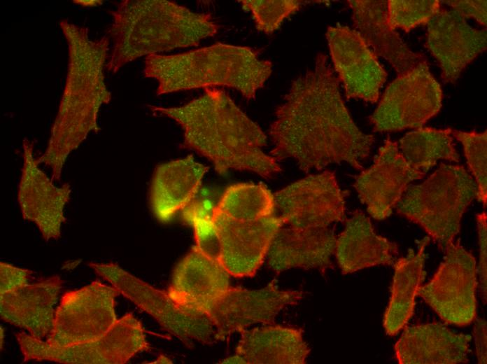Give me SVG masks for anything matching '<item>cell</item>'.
<instances>
[{
  "label": "cell",
  "instance_id": "cell-4",
  "mask_svg": "<svg viewBox=\"0 0 487 364\" xmlns=\"http://www.w3.org/2000/svg\"><path fill=\"white\" fill-rule=\"evenodd\" d=\"M111 13L107 34L113 45L106 69L113 74L142 56L197 46L218 31L209 14L166 0H123Z\"/></svg>",
  "mask_w": 487,
  "mask_h": 364
},
{
  "label": "cell",
  "instance_id": "cell-15",
  "mask_svg": "<svg viewBox=\"0 0 487 364\" xmlns=\"http://www.w3.org/2000/svg\"><path fill=\"white\" fill-rule=\"evenodd\" d=\"M326 38L346 97L376 103L387 73L375 53L358 31L347 26H330Z\"/></svg>",
  "mask_w": 487,
  "mask_h": 364
},
{
  "label": "cell",
  "instance_id": "cell-2",
  "mask_svg": "<svg viewBox=\"0 0 487 364\" xmlns=\"http://www.w3.org/2000/svg\"><path fill=\"white\" fill-rule=\"evenodd\" d=\"M148 107L155 116L175 120L183 130V147L206 158L220 174L248 171L270 178L281 171L263 150L264 132L223 90L205 88L203 95L181 106Z\"/></svg>",
  "mask_w": 487,
  "mask_h": 364
},
{
  "label": "cell",
  "instance_id": "cell-38",
  "mask_svg": "<svg viewBox=\"0 0 487 364\" xmlns=\"http://www.w3.org/2000/svg\"><path fill=\"white\" fill-rule=\"evenodd\" d=\"M221 363H244L243 360L236 354H234V356H232L229 358H227L226 359L223 360Z\"/></svg>",
  "mask_w": 487,
  "mask_h": 364
},
{
  "label": "cell",
  "instance_id": "cell-39",
  "mask_svg": "<svg viewBox=\"0 0 487 364\" xmlns=\"http://www.w3.org/2000/svg\"><path fill=\"white\" fill-rule=\"evenodd\" d=\"M171 360L164 356L160 355L159 358L151 363H171Z\"/></svg>",
  "mask_w": 487,
  "mask_h": 364
},
{
  "label": "cell",
  "instance_id": "cell-19",
  "mask_svg": "<svg viewBox=\"0 0 487 364\" xmlns=\"http://www.w3.org/2000/svg\"><path fill=\"white\" fill-rule=\"evenodd\" d=\"M230 276L218 258L195 246L176 265L167 292L181 306L203 313L230 288Z\"/></svg>",
  "mask_w": 487,
  "mask_h": 364
},
{
  "label": "cell",
  "instance_id": "cell-7",
  "mask_svg": "<svg viewBox=\"0 0 487 364\" xmlns=\"http://www.w3.org/2000/svg\"><path fill=\"white\" fill-rule=\"evenodd\" d=\"M88 265L120 294L188 347L193 346L194 341L203 344L217 342L214 327L204 314L181 306L167 292L154 288L115 263L91 262Z\"/></svg>",
  "mask_w": 487,
  "mask_h": 364
},
{
  "label": "cell",
  "instance_id": "cell-13",
  "mask_svg": "<svg viewBox=\"0 0 487 364\" xmlns=\"http://www.w3.org/2000/svg\"><path fill=\"white\" fill-rule=\"evenodd\" d=\"M274 196L283 225L324 228L346 220V194L332 172L310 174L279 190Z\"/></svg>",
  "mask_w": 487,
  "mask_h": 364
},
{
  "label": "cell",
  "instance_id": "cell-11",
  "mask_svg": "<svg viewBox=\"0 0 487 364\" xmlns=\"http://www.w3.org/2000/svg\"><path fill=\"white\" fill-rule=\"evenodd\" d=\"M120 294L113 286L95 281L62 298L45 342L57 347L96 340L104 335L118 320L115 299Z\"/></svg>",
  "mask_w": 487,
  "mask_h": 364
},
{
  "label": "cell",
  "instance_id": "cell-28",
  "mask_svg": "<svg viewBox=\"0 0 487 364\" xmlns=\"http://www.w3.org/2000/svg\"><path fill=\"white\" fill-rule=\"evenodd\" d=\"M397 146L407 162L424 173L439 160L460 162L451 128H416L404 134Z\"/></svg>",
  "mask_w": 487,
  "mask_h": 364
},
{
  "label": "cell",
  "instance_id": "cell-20",
  "mask_svg": "<svg viewBox=\"0 0 487 364\" xmlns=\"http://www.w3.org/2000/svg\"><path fill=\"white\" fill-rule=\"evenodd\" d=\"M336 241L332 227L298 228L283 225L268 251V265L276 273L294 268L324 272L332 266Z\"/></svg>",
  "mask_w": 487,
  "mask_h": 364
},
{
  "label": "cell",
  "instance_id": "cell-22",
  "mask_svg": "<svg viewBox=\"0 0 487 364\" xmlns=\"http://www.w3.org/2000/svg\"><path fill=\"white\" fill-rule=\"evenodd\" d=\"M62 286V281L56 275L0 295L1 318L35 338H47Z\"/></svg>",
  "mask_w": 487,
  "mask_h": 364
},
{
  "label": "cell",
  "instance_id": "cell-36",
  "mask_svg": "<svg viewBox=\"0 0 487 364\" xmlns=\"http://www.w3.org/2000/svg\"><path fill=\"white\" fill-rule=\"evenodd\" d=\"M476 354L479 363L486 364V321L483 318L477 320L474 328Z\"/></svg>",
  "mask_w": 487,
  "mask_h": 364
},
{
  "label": "cell",
  "instance_id": "cell-25",
  "mask_svg": "<svg viewBox=\"0 0 487 364\" xmlns=\"http://www.w3.org/2000/svg\"><path fill=\"white\" fill-rule=\"evenodd\" d=\"M336 258L343 274L377 265H392L397 260L395 242L379 235L371 220L355 210L346 219L345 227L337 237Z\"/></svg>",
  "mask_w": 487,
  "mask_h": 364
},
{
  "label": "cell",
  "instance_id": "cell-27",
  "mask_svg": "<svg viewBox=\"0 0 487 364\" xmlns=\"http://www.w3.org/2000/svg\"><path fill=\"white\" fill-rule=\"evenodd\" d=\"M429 242L430 237L423 238L418 244L417 252L409 249L406 257L396 260L394 263L391 295L383 321L388 335L397 334L413 314L415 299L425 275V251Z\"/></svg>",
  "mask_w": 487,
  "mask_h": 364
},
{
  "label": "cell",
  "instance_id": "cell-35",
  "mask_svg": "<svg viewBox=\"0 0 487 364\" xmlns=\"http://www.w3.org/2000/svg\"><path fill=\"white\" fill-rule=\"evenodd\" d=\"M460 16L474 18L483 26H486L487 13L486 0L481 1H443Z\"/></svg>",
  "mask_w": 487,
  "mask_h": 364
},
{
  "label": "cell",
  "instance_id": "cell-37",
  "mask_svg": "<svg viewBox=\"0 0 487 364\" xmlns=\"http://www.w3.org/2000/svg\"><path fill=\"white\" fill-rule=\"evenodd\" d=\"M73 2L83 7L89 8L101 5L104 1L102 0H74Z\"/></svg>",
  "mask_w": 487,
  "mask_h": 364
},
{
  "label": "cell",
  "instance_id": "cell-16",
  "mask_svg": "<svg viewBox=\"0 0 487 364\" xmlns=\"http://www.w3.org/2000/svg\"><path fill=\"white\" fill-rule=\"evenodd\" d=\"M425 174L412 167L399 150L397 142L388 137L372 165L355 177L353 186L368 214L381 220L392 214L410 183Z\"/></svg>",
  "mask_w": 487,
  "mask_h": 364
},
{
  "label": "cell",
  "instance_id": "cell-33",
  "mask_svg": "<svg viewBox=\"0 0 487 364\" xmlns=\"http://www.w3.org/2000/svg\"><path fill=\"white\" fill-rule=\"evenodd\" d=\"M477 223L479 246V260L477 272L479 278V287L484 304L486 303L487 295V236L486 213L477 214Z\"/></svg>",
  "mask_w": 487,
  "mask_h": 364
},
{
  "label": "cell",
  "instance_id": "cell-1",
  "mask_svg": "<svg viewBox=\"0 0 487 364\" xmlns=\"http://www.w3.org/2000/svg\"><path fill=\"white\" fill-rule=\"evenodd\" d=\"M269 134L270 155L278 162L291 160L305 173L342 162L361 170L374 142L353 122L339 79L322 52L312 68L292 81Z\"/></svg>",
  "mask_w": 487,
  "mask_h": 364
},
{
  "label": "cell",
  "instance_id": "cell-31",
  "mask_svg": "<svg viewBox=\"0 0 487 364\" xmlns=\"http://www.w3.org/2000/svg\"><path fill=\"white\" fill-rule=\"evenodd\" d=\"M387 7L390 29L400 28L405 32L427 24L442 9L437 0H389Z\"/></svg>",
  "mask_w": 487,
  "mask_h": 364
},
{
  "label": "cell",
  "instance_id": "cell-18",
  "mask_svg": "<svg viewBox=\"0 0 487 364\" xmlns=\"http://www.w3.org/2000/svg\"><path fill=\"white\" fill-rule=\"evenodd\" d=\"M427 25L425 46L438 61L443 80L455 83L467 66L486 50V29L473 28L455 10L443 8Z\"/></svg>",
  "mask_w": 487,
  "mask_h": 364
},
{
  "label": "cell",
  "instance_id": "cell-12",
  "mask_svg": "<svg viewBox=\"0 0 487 364\" xmlns=\"http://www.w3.org/2000/svg\"><path fill=\"white\" fill-rule=\"evenodd\" d=\"M305 295L303 290L280 289L275 280L256 290L230 286L203 313L213 326L218 342L255 324L274 323L282 309L297 304Z\"/></svg>",
  "mask_w": 487,
  "mask_h": 364
},
{
  "label": "cell",
  "instance_id": "cell-8",
  "mask_svg": "<svg viewBox=\"0 0 487 364\" xmlns=\"http://www.w3.org/2000/svg\"><path fill=\"white\" fill-rule=\"evenodd\" d=\"M24 361L50 360L72 364H123L136 354L150 351L141 322L132 314L118 319L102 337L57 347L24 332L15 334Z\"/></svg>",
  "mask_w": 487,
  "mask_h": 364
},
{
  "label": "cell",
  "instance_id": "cell-29",
  "mask_svg": "<svg viewBox=\"0 0 487 364\" xmlns=\"http://www.w3.org/2000/svg\"><path fill=\"white\" fill-rule=\"evenodd\" d=\"M216 209L234 219L253 220L274 216L276 204L264 185L239 183L226 188Z\"/></svg>",
  "mask_w": 487,
  "mask_h": 364
},
{
  "label": "cell",
  "instance_id": "cell-40",
  "mask_svg": "<svg viewBox=\"0 0 487 364\" xmlns=\"http://www.w3.org/2000/svg\"><path fill=\"white\" fill-rule=\"evenodd\" d=\"M1 349H2L3 341V330L1 328Z\"/></svg>",
  "mask_w": 487,
  "mask_h": 364
},
{
  "label": "cell",
  "instance_id": "cell-9",
  "mask_svg": "<svg viewBox=\"0 0 487 364\" xmlns=\"http://www.w3.org/2000/svg\"><path fill=\"white\" fill-rule=\"evenodd\" d=\"M442 90L427 61L397 76L369 117L374 132L418 128L441 109Z\"/></svg>",
  "mask_w": 487,
  "mask_h": 364
},
{
  "label": "cell",
  "instance_id": "cell-17",
  "mask_svg": "<svg viewBox=\"0 0 487 364\" xmlns=\"http://www.w3.org/2000/svg\"><path fill=\"white\" fill-rule=\"evenodd\" d=\"M34 142L22 141L23 164L18 186L17 200L22 217L34 223L45 241L57 239L66 219L64 209L70 200L68 183L56 186L39 167L34 155Z\"/></svg>",
  "mask_w": 487,
  "mask_h": 364
},
{
  "label": "cell",
  "instance_id": "cell-34",
  "mask_svg": "<svg viewBox=\"0 0 487 364\" xmlns=\"http://www.w3.org/2000/svg\"><path fill=\"white\" fill-rule=\"evenodd\" d=\"M31 271L0 262V295L28 284Z\"/></svg>",
  "mask_w": 487,
  "mask_h": 364
},
{
  "label": "cell",
  "instance_id": "cell-6",
  "mask_svg": "<svg viewBox=\"0 0 487 364\" xmlns=\"http://www.w3.org/2000/svg\"><path fill=\"white\" fill-rule=\"evenodd\" d=\"M477 193L476 183L463 166L441 163L423 183L409 186L395 208L444 251L460 232L463 216Z\"/></svg>",
  "mask_w": 487,
  "mask_h": 364
},
{
  "label": "cell",
  "instance_id": "cell-23",
  "mask_svg": "<svg viewBox=\"0 0 487 364\" xmlns=\"http://www.w3.org/2000/svg\"><path fill=\"white\" fill-rule=\"evenodd\" d=\"M470 341L437 323L408 327L395 344V358L401 364L464 363Z\"/></svg>",
  "mask_w": 487,
  "mask_h": 364
},
{
  "label": "cell",
  "instance_id": "cell-10",
  "mask_svg": "<svg viewBox=\"0 0 487 364\" xmlns=\"http://www.w3.org/2000/svg\"><path fill=\"white\" fill-rule=\"evenodd\" d=\"M430 281L418 295L445 322L458 326L470 324L477 316V267L474 257L460 240L451 242Z\"/></svg>",
  "mask_w": 487,
  "mask_h": 364
},
{
  "label": "cell",
  "instance_id": "cell-32",
  "mask_svg": "<svg viewBox=\"0 0 487 364\" xmlns=\"http://www.w3.org/2000/svg\"><path fill=\"white\" fill-rule=\"evenodd\" d=\"M242 8L252 13L256 29L267 34L276 30L283 20L298 10L304 1L295 0H243Z\"/></svg>",
  "mask_w": 487,
  "mask_h": 364
},
{
  "label": "cell",
  "instance_id": "cell-26",
  "mask_svg": "<svg viewBox=\"0 0 487 364\" xmlns=\"http://www.w3.org/2000/svg\"><path fill=\"white\" fill-rule=\"evenodd\" d=\"M309 354L301 328L274 323L242 331L235 351L248 364H304Z\"/></svg>",
  "mask_w": 487,
  "mask_h": 364
},
{
  "label": "cell",
  "instance_id": "cell-14",
  "mask_svg": "<svg viewBox=\"0 0 487 364\" xmlns=\"http://www.w3.org/2000/svg\"><path fill=\"white\" fill-rule=\"evenodd\" d=\"M213 223L219 244V260L230 276L238 278L255 274L283 225L280 216L275 215L243 220L216 209Z\"/></svg>",
  "mask_w": 487,
  "mask_h": 364
},
{
  "label": "cell",
  "instance_id": "cell-3",
  "mask_svg": "<svg viewBox=\"0 0 487 364\" xmlns=\"http://www.w3.org/2000/svg\"><path fill=\"white\" fill-rule=\"evenodd\" d=\"M59 27L68 45V68L58 111L51 127L48 145L38 158L51 170L52 181H59L69 155L91 132L98 133V113L111 100L105 83L104 66L110 38L92 40L89 29L66 19Z\"/></svg>",
  "mask_w": 487,
  "mask_h": 364
},
{
  "label": "cell",
  "instance_id": "cell-21",
  "mask_svg": "<svg viewBox=\"0 0 487 364\" xmlns=\"http://www.w3.org/2000/svg\"><path fill=\"white\" fill-rule=\"evenodd\" d=\"M355 30L378 57L387 60L397 75H402L427 61L404 43L388 22V1L350 0Z\"/></svg>",
  "mask_w": 487,
  "mask_h": 364
},
{
  "label": "cell",
  "instance_id": "cell-30",
  "mask_svg": "<svg viewBox=\"0 0 487 364\" xmlns=\"http://www.w3.org/2000/svg\"><path fill=\"white\" fill-rule=\"evenodd\" d=\"M452 135L464 150L469 169L474 177L477 199L486 207L487 202V132L452 130Z\"/></svg>",
  "mask_w": 487,
  "mask_h": 364
},
{
  "label": "cell",
  "instance_id": "cell-5",
  "mask_svg": "<svg viewBox=\"0 0 487 364\" xmlns=\"http://www.w3.org/2000/svg\"><path fill=\"white\" fill-rule=\"evenodd\" d=\"M272 71L271 62L256 50L218 43L176 55L146 57L144 76L155 79L157 95L194 88L226 86L254 99Z\"/></svg>",
  "mask_w": 487,
  "mask_h": 364
},
{
  "label": "cell",
  "instance_id": "cell-24",
  "mask_svg": "<svg viewBox=\"0 0 487 364\" xmlns=\"http://www.w3.org/2000/svg\"><path fill=\"white\" fill-rule=\"evenodd\" d=\"M208 169L192 155L158 165L149 192L150 208L156 218L166 223L182 211L199 192Z\"/></svg>",
  "mask_w": 487,
  "mask_h": 364
}]
</instances>
